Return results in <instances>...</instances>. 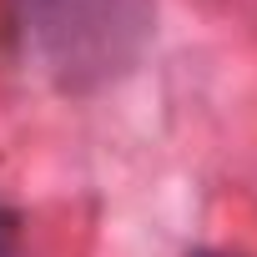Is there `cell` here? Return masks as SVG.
Masks as SVG:
<instances>
[{"instance_id": "3", "label": "cell", "mask_w": 257, "mask_h": 257, "mask_svg": "<svg viewBox=\"0 0 257 257\" xmlns=\"http://www.w3.org/2000/svg\"><path fill=\"white\" fill-rule=\"evenodd\" d=\"M192 257H227V252H192Z\"/></svg>"}, {"instance_id": "2", "label": "cell", "mask_w": 257, "mask_h": 257, "mask_svg": "<svg viewBox=\"0 0 257 257\" xmlns=\"http://www.w3.org/2000/svg\"><path fill=\"white\" fill-rule=\"evenodd\" d=\"M0 257H16V252H11V232H6V227H0Z\"/></svg>"}, {"instance_id": "1", "label": "cell", "mask_w": 257, "mask_h": 257, "mask_svg": "<svg viewBox=\"0 0 257 257\" xmlns=\"http://www.w3.org/2000/svg\"><path fill=\"white\" fill-rule=\"evenodd\" d=\"M31 61L61 91H101L152 46V0H16Z\"/></svg>"}]
</instances>
